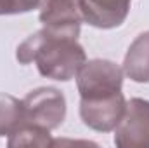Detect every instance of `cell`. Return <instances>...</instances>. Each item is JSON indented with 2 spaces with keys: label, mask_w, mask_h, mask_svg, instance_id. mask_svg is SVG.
<instances>
[{
  "label": "cell",
  "mask_w": 149,
  "mask_h": 148,
  "mask_svg": "<svg viewBox=\"0 0 149 148\" xmlns=\"http://www.w3.org/2000/svg\"><path fill=\"white\" fill-rule=\"evenodd\" d=\"M16 59L21 65L37 63L42 77L68 82L76 77L87 61V54L78 44V38L57 35L42 28L17 45Z\"/></svg>",
  "instance_id": "obj_1"
},
{
  "label": "cell",
  "mask_w": 149,
  "mask_h": 148,
  "mask_svg": "<svg viewBox=\"0 0 149 148\" xmlns=\"http://www.w3.org/2000/svg\"><path fill=\"white\" fill-rule=\"evenodd\" d=\"M123 68L109 59H90L76 73L80 99H99L121 92Z\"/></svg>",
  "instance_id": "obj_2"
},
{
  "label": "cell",
  "mask_w": 149,
  "mask_h": 148,
  "mask_svg": "<svg viewBox=\"0 0 149 148\" xmlns=\"http://www.w3.org/2000/svg\"><path fill=\"white\" fill-rule=\"evenodd\" d=\"M24 122L54 131L66 118V98L56 87H38L23 98Z\"/></svg>",
  "instance_id": "obj_3"
},
{
  "label": "cell",
  "mask_w": 149,
  "mask_h": 148,
  "mask_svg": "<svg viewBox=\"0 0 149 148\" xmlns=\"http://www.w3.org/2000/svg\"><path fill=\"white\" fill-rule=\"evenodd\" d=\"M114 145L120 148H149V101L132 98L114 127Z\"/></svg>",
  "instance_id": "obj_4"
},
{
  "label": "cell",
  "mask_w": 149,
  "mask_h": 148,
  "mask_svg": "<svg viewBox=\"0 0 149 148\" xmlns=\"http://www.w3.org/2000/svg\"><path fill=\"white\" fill-rule=\"evenodd\" d=\"M40 23L52 33L78 38L83 23L80 0H42Z\"/></svg>",
  "instance_id": "obj_5"
},
{
  "label": "cell",
  "mask_w": 149,
  "mask_h": 148,
  "mask_svg": "<svg viewBox=\"0 0 149 148\" xmlns=\"http://www.w3.org/2000/svg\"><path fill=\"white\" fill-rule=\"evenodd\" d=\"M125 106L123 92L99 99H80V117L87 127L97 132H111L120 124Z\"/></svg>",
  "instance_id": "obj_6"
},
{
  "label": "cell",
  "mask_w": 149,
  "mask_h": 148,
  "mask_svg": "<svg viewBox=\"0 0 149 148\" xmlns=\"http://www.w3.org/2000/svg\"><path fill=\"white\" fill-rule=\"evenodd\" d=\"M132 0H80L83 21L94 28L111 30L125 23Z\"/></svg>",
  "instance_id": "obj_7"
},
{
  "label": "cell",
  "mask_w": 149,
  "mask_h": 148,
  "mask_svg": "<svg viewBox=\"0 0 149 148\" xmlns=\"http://www.w3.org/2000/svg\"><path fill=\"white\" fill-rule=\"evenodd\" d=\"M123 73L137 84L149 82V30L139 33L128 45L123 59Z\"/></svg>",
  "instance_id": "obj_8"
},
{
  "label": "cell",
  "mask_w": 149,
  "mask_h": 148,
  "mask_svg": "<svg viewBox=\"0 0 149 148\" xmlns=\"http://www.w3.org/2000/svg\"><path fill=\"white\" fill-rule=\"evenodd\" d=\"M24 122L23 99L0 92V138L10 136Z\"/></svg>",
  "instance_id": "obj_9"
},
{
  "label": "cell",
  "mask_w": 149,
  "mask_h": 148,
  "mask_svg": "<svg viewBox=\"0 0 149 148\" xmlns=\"http://www.w3.org/2000/svg\"><path fill=\"white\" fill-rule=\"evenodd\" d=\"M7 145L10 148L14 147H52L50 131L43 129L35 124L23 122L10 136Z\"/></svg>",
  "instance_id": "obj_10"
},
{
  "label": "cell",
  "mask_w": 149,
  "mask_h": 148,
  "mask_svg": "<svg viewBox=\"0 0 149 148\" xmlns=\"http://www.w3.org/2000/svg\"><path fill=\"white\" fill-rule=\"evenodd\" d=\"M10 14H23L21 0H0V16H10Z\"/></svg>",
  "instance_id": "obj_11"
}]
</instances>
